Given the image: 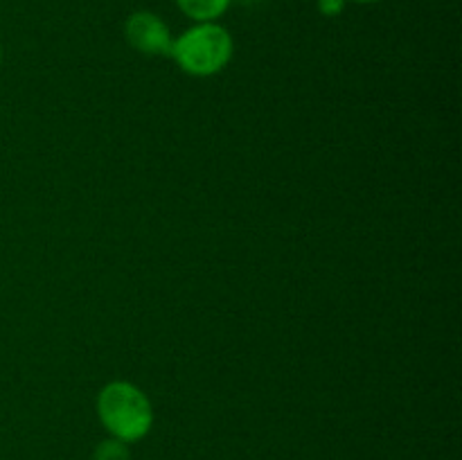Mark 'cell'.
Wrapping results in <instances>:
<instances>
[{"label":"cell","mask_w":462,"mask_h":460,"mask_svg":"<svg viewBox=\"0 0 462 460\" xmlns=\"http://www.w3.org/2000/svg\"><path fill=\"white\" fill-rule=\"evenodd\" d=\"M97 415L111 437L126 445L143 440L153 427L152 401L129 382H111L99 391Z\"/></svg>","instance_id":"6da1fadb"},{"label":"cell","mask_w":462,"mask_h":460,"mask_svg":"<svg viewBox=\"0 0 462 460\" xmlns=\"http://www.w3.org/2000/svg\"><path fill=\"white\" fill-rule=\"evenodd\" d=\"M93 460H131L129 446H126V442L108 437V440H102L95 446Z\"/></svg>","instance_id":"5b68a950"},{"label":"cell","mask_w":462,"mask_h":460,"mask_svg":"<svg viewBox=\"0 0 462 460\" xmlns=\"http://www.w3.org/2000/svg\"><path fill=\"white\" fill-rule=\"evenodd\" d=\"M126 41L138 52L149 57H170L171 52V32L161 16L152 12H135L126 18L125 25Z\"/></svg>","instance_id":"3957f363"},{"label":"cell","mask_w":462,"mask_h":460,"mask_svg":"<svg viewBox=\"0 0 462 460\" xmlns=\"http://www.w3.org/2000/svg\"><path fill=\"white\" fill-rule=\"evenodd\" d=\"M180 12L197 23H215L233 0H176Z\"/></svg>","instance_id":"277c9868"},{"label":"cell","mask_w":462,"mask_h":460,"mask_svg":"<svg viewBox=\"0 0 462 460\" xmlns=\"http://www.w3.org/2000/svg\"><path fill=\"white\" fill-rule=\"evenodd\" d=\"M347 0H319V9L325 16H338L346 9Z\"/></svg>","instance_id":"8992f818"},{"label":"cell","mask_w":462,"mask_h":460,"mask_svg":"<svg viewBox=\"0 0 462 460\" xmlns=\"http://www.w3.org/2000/svg\"><path fill=\"white\" fill-rule=\"evenodd\" d=\"M355 3H361V5H368V3H379V0H355Z\"/></svg>","instance_id":"52a82bcc"},{"label":"cell","mask_w":462,"mask_h":460,"mask_svg":"<svg viewBox=\"0 0 462 460\" xmlns=\"http://www.w3.org/2000/svg\"><path fill=\"white\" fill-rule=\"evenodd\" d=\"M235 52L233 36L217 23H199L171 43L170 57L192 77H212L224 70Z\"/></svg>","instance_id":"7a4b0ae2"},{"label":"cell","mask_w":462,"mask_h":460,"mask_svg":"<svg viewBox=\"0 0 462 460\" xmlns=\"http://www.w3.org/2000/svg\"><path fill=\"white\" fill-rule=\"evenodd\" d=\"M0 59H3V52H0Z\"/></svg>","instance_id":"ba28073f"}]
</instances>
